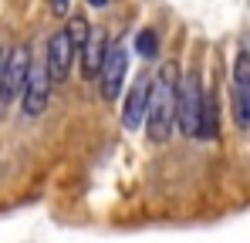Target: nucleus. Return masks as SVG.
Wrapping results in <instances>:
<instances>
[{"label": "nucleus", "instance_id": "nucleus-7", "mask_svg": "<svg viewBox=\"0 0 250 243\" xmlns=\"http://www.w3.org/2000/svg\"><path fill=\"white\" fill-rule=\"evenodd\" d=\"M71 58H75V51H71V40L64 34V27L61 31H54L51 38H47V54H44V68H47V78L51 84L68 78V71H71Z\"/></svg>", "mask_w": 250, "mask_h": 243}, {"label": "nucleus", "instance_id": "nucleus-9", "mask_svg": "<svg viewBox=\"0 0 250 243\" xmlns=\"http://www.w3.org/2000/svg\"><path fill=\"white\" fill-rule=\"evenodd\" d=\"M105 38H91L88 40V47L82 51V71L84 78H98V71H102V61H105Z\"/></svg>", "mask_w": 250, "mask_h": 243}, {"label": "nucleus", "instance_id": "nucleus-14", "mask_svg": "<svg viewBox=\"0 0 250 243\" xmlns=\"http://www.w3.org/2000/svg\"><path fill=\"white\" fill-rule=\"evenodd\" d=\"M88 3H91V7H105L108 0H88Z\"/></svg>", "mask_w": 250, "mask_h": 243}, {"label": "nucleus", "instance_id": "nucleus-2", "mask_svg": "<svg viewBox=\"0 0 250 243\" xmlns=\"http://www.w3.org/2000/svg\"><path fill=\"white\" fill-rule=\"evenodd\" d=\"M200 108H203V84L196 78V71H189L186 78L176 81V125L183 135H196L200 125Z\"/></svg>", "mask_w": 250, "mask_h": 243}, {"label": "nucleus", "instance_id": "nucleus-4", "mask_svg": "<svg viewBox=\"0 0 250 243\" xmlns=\"http://www.w3.org/2000/svg\"><path fill=\"white\" fill-rule=\"evenodd\" d=\"M230 101H233V122L237 128H250V54L240 51L233 64V81H230Z\"/></svg>", "mask_w": 250, "mask_h": 243}, {"label": "nucleus", "instance_id": "nucleus-5", "mask_svg": "<svg viewBox=\"0 0 250 243\" xmlns=\"http://www.w3.org/2000/svg\"><path fill=\"white\" fill-rule=\"evenodd\" d=\"M47 95H51V78H47V68L44 61H31L27 68V78H24V88H21V98H24V115L27 119H38L44 108H47Z\"/></svg>", "mask_w": 250, "mask_h": 243}, {"label": "nucleus", "instance_id": "nucleus-11", "mask_svg": "<svg viewBox=\"0 0 250 243\" xmlns=\"http://www.w3.org/2000/svg\"><path fill=\"white\" fill-rule=\"evenodd\" d=\"M64 34H68V40H71V51L82 54L84 47H88V40H91V24H88V17H84V14L71 17L68 27H64Z\"/></svg>", "mask_w": 250, "mask_h": 243}, {"label": "nucleus", "instance_id": "nucleus-3", "mask_svg": "<svg viewBox=\"0 0 250 243\" xmlns=\"http://www.w3.org/2000/svg\"><path fill=\"white\" fill-rule=\"evenodd\" d=\"M27 68H31V51L21 44L7 54L3 61V71H0V108H7L14 98H21V88L27 78Z\"/></svg>", "mask_w": 250, "mask_h": 243}, {"label": "nucleus", "instance_id": "nucleus-6", "mask_svg": "<svg viewBox=\"0 0 250 243\" xmlns=\"http://www.w3.org/2000/svg\"><path fill=\"white\" fill-rule=\"evenodd\" d=\"M125 68H128V54H125L122 47H108L105 61H102V71H98V91H102L105 101H115L122 95Z\"/></svg>", "mask_w": 250, "mask_h": 243}, {"label": "nucleus", "instance_id": "nucleus-13", "mask_svg": "<svg viewBox=\"0 0 250 243\" xmlns=\"http://www.w3.org/2000/svg\"><path fill=\"white\" fill-rule=\"evenodd\" d=\"M68 3H71V0H51V10H54L58 17H64V14H68Z\"/></svg>", "mask_w": 250, "mask_h": 243}, {"label": "nucleus", "instance_id": "nucleus-1", "mask_svg": "<svg viewBox=\"0 0 250 243\" xmlns=\"http://www.w3.org/2000/svg\"><path fill=\"white\" fill-rule=\"evenodd\" d=\"M176 64L169 61L159 78L149 81V105H146V132L152 142H166L176 125Z\"/></svg>", "mask_w": 250, "mask_h": 243}, {"label": "nucleus", "instance_id": "nucleus-8", "mask_svg": "<svg viewBox=\"0 0 250 243\" xmlns=\"http://www.w3.org/2000/svg\"><path fill=\"white\" fill-rule=\"evenodd\" d=\"M146 105H149V78H139L132 84V91L125 98V108H122L125 128H139L146 122Z\"/></svg>", "mask_w": 250, "mask_h": 243}, {"label": "nucleus", "instance_id": "nucleus-12", "mask_svg": "<svg viewBox=\"0 0 250 243\" xmlns=\"http://www.w3.org/2000/svg\"><path fill=\"white\" fill-rule=\"evenodd\" d=\"M135 51H139L142 58H156V54H159V38H156V31H139V34H135Z\"/></svg>", "mask_w": 250, "mask_h": 243}, {"label": "nucleus", "instance_id": "nucleus-10", "mask_svg": "<svg viewBox=\"0 0 250 243\" xmlns=\"http://www.w3.org/2000/svg\"><path fill=\"white\" fill-rule=\"evenodd\" d=\"M196 139H216V98L203 91V108H200V125H196Z\"/></svg>", "mask_w": 250, "mask_h": 243}]
</instances>
